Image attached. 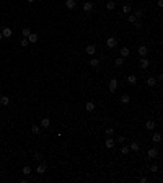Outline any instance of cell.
<instances>
[{"label": "cell", "mask_w": 163, "mask_h": 183, "mask_svg": "<svg viewBox=\"0 0 163 183\" xmlns=\"http://www.w3.org/2000/svg\"><path fill=\"white\" fill-rule=\"evenodd\" d=\"M75 5H77L75 0H65V7H67L69 10H73V8H75Z\"/></svg>", "instance_id": "8992f818"}, {"label": "cell", "mask_w": 163, "mask_h": 183, "mask_svg": "<svg viewBox=\"0 0 163 183\" xmlns=\"http://www.w3.org/2000/svg\"><path fill=\"white\" fill-rule=\"evenodd\" d=\"M121 101H122V103H124V105H127V103H129V101H130V97H129V95H127V93H124V95H122V97H121Z\"/></svg>", "instance_id": "d6986e66"}, {"label": "cell", "mask_w": 163, "mask_h": 183, "mask_svg": "<svg viewBox=\"0 0 163 183\" xmlns=\"http://www.w3.org/2000/svg\"><path fill=\"white\" fill-rule=\"evenodd\" d=\"M119 52H121V57H124V59H126L130 51H129V47H121V51H119Z\"/></svg>", "instance_id": "5bb4252c"}, {"label": "cell", "mask_w": 163, "mask_h": 183, "mask_svg": "<svg viewBox=\"0 0 163 183\" xmlns=\"http://www.w3.org/2000/svg\"><path fill=\"white\" fill-rule=\"evenodd\" d=\"M145 128L148 129V131H153V129H155V121H152V119H150V121H147Z\"/></svg>", "instance_id": "e0dca14e"}, {"label": "cell", "mask_w": 163, "mask_h": 183, "mask_svg": "<svg viewBox=\"0 0 163 183\" xmlns=\"http://www.w3.org/2000/svg\"><path fill=\"white\" fill-rule=\"evenodd\" d=\"M34 159H36V160H41V159H43V154L36 152V154H34Z\"/></svg>", "instance_id": "e575fe53"}, {"label": "cell", "mask_w": 163, "mask_h": 183, "mask_svg": "<svg viewBox=\"0 0 163 183\" xmlns=\"http://www.w3.org/2000/svg\"><path fill=\"white\" fill-rule=\"evenodd\" d=\"M85 110L88 111V113L95 111V103H93V101H87V105H85Z\"/></svg>", "instance_id": "52a82bcc"}, {"label": "cell", "mask_w": 163, "mask_h": 183, "mask_svg": "<svg viewBox=\"0 0 163 183\" xmlns=\"http://www.w3.org/2000/svg\"><path fill=\"white\" fill-rule=\"evenodd\" d=\"M150 170H152V172H158V165H152Z\"/></svg>", "instance_id": "d590c367"}, {"label": "cell", "mask_w": 163, "mask_h": 183, "mask_svg": "<svg viewBox=\"0 0 163 183\" xmlns=\"http://www.w3.org/2000/svg\"><path fill=\"white\" fill-rule=\"evenodd\" d=\"M152 141H153L155 144H160V142H162V134H160V132H153V136H152Z\"/></svg>", "instance_id": "5b68a950"}, {"label": "cell", "mask_w": 163, "mask_h": 183, "mask_svg": "<svg viewBox=\"0 0 163 183\" xmlns=\"http://www.w3.org/2000/svg\"><path fill=\"white\" fill-rule=\"evenodd\" d=\"M127 82L130 83V85H136V83H137V77L134 75V74H132V75H129V77H127Z\"/></svg>", "instance_id": "2e32d148"}, {"label": "cell", "mask_w": 163, "mask_h": 183, "mask_svg": "<svg viewBox=\"0 0 163 183\" xmlns=\"http://www.w3.org/2000/svg\"><path fill=\"white\" fill-rule=\"evenodd\" d=\"M26 39L29 41V43H36V41H38V34H36V33H29V36H28Z\"/></svg>", "instance_id": "4fadbf2b"}, {"label": "cell", "mask_w": 163, "mask_h": 183, "mask_svg": "<svg viewBox=\"0 0 163 183\" xmlns=\"http://www.w3.org/2000/svg\"><path fill=\"white\" fill-rule=\"evenodd\" d=\"M148 65H150V61L145 59V57H142V59H140V67H142V69H147Z\"/></svg>", "instance_id": "8fae6325"}, {"label": "cell", "mask_w": 163, "mask_h": 183, "mask_svg": "<svg viewBox=\"0 0 163 183\" xmlns=\"http://www.w3.org/2000/svg\"><path fill=\"white\" fill-rule=\"evenodd\" d=\"M31 132H33V134H39V132H41V129H39V126H36V124H34V126L31 128Z\"/></svg>", "instance_id": "4316f807"}, {"label": "cell", "mask_w": 163, "mask_h": 183, "mask_svg": "<svg viewBox=\"0 0 163 183\" xmlns=\"http://www.w3.org/2000/svg\"><path fill=\"white\" fill-rule=\"evenodd\" d=\"M147 154H148V157H150V159H155V157H158V150H157V149H148V152H147Z\"/></svg>", "instance_id": "ba28073f"}, {"label": "cell", "mask_w": 163, "mask_h": 183, "mask_svg": "<svg viewBox=\"0 0 163 183\" xmlns=\"http://www.w3.org/2000/svg\"><path fill=\"white\" fill-rule=\"evenodd\" d=\"M0 97H2V93H0Z\"/></svg>", "instance_id": "60d3db41"}, {"label": "cell", "mask_w": 163, "mask_h": 183, "mask_svg": "<svg viewBox=\"0 0 163 183\" xmlns=\"http://www.w3.org/2000/svg\"><path fill=\"white\" fill-rule=\"evenodd\" d=\"M28 3H33V2H36V0H26Z\"/></svg>", "instance_id": "f35d334b"}, {"label": "cell", "mask_w": 163, "mask_h": 183, "mask_svg": "<svg viewBox=\"0 0 163 183\" xmlns=\"http://www.w3.org/2000/svg\"><path fill=\"white\" fill-rule=\"evenodd\" d=\"M129 150H130V149H129V147H127V146H124V147H122V149H121V152H122L124 155H126V154H129Z\"/></svg>", "instance_id": "4dcf8cb0"}, {"label": "cell", "mask_w": 163, "mask_h": 183, "mask_svg": "<svg viewBox=\"0 0 163 183\" xmlns=\"http://www.w3.org/2000/svg\"><path fill=\"white\" fill-rule=\"evenodd\" d=\"M129 149H132V150H139V149H140V146H139V142H132V144H130V147H129Z\"/></svg>", "instance_id": "603a6c76"}, {"label": "cell", "mask_w": 163, "mask_h": 183, "mask_svg": "<svg viewBox=\"0 0 163 183\" xmlns=\"http://www.w3.org/2000/svg\"><path fill=\"white\" fill-rule=\"evenodd\" d=\"M116 90H118V80H116V79H111V80H109V92L114 93Z\"/></svg>", "instance_id": "7a4b0ae2"}, {"label": "cell", "mask_w": 163, "mask_h": 183, "mask_svg": "<svg viewBox=\"0 0 163 183\" xmlns=\"http://www.w3.org/2000/svg\"><path fill=\"white\" fill-rule=\"evenodd\" d=\"M142 15H144V13H142V10H137V11H136V15H134V17H136V18H140Z\"/></svg>", "instance_id": "836d02e7"}, {"label": "cell", "mask_w": 163, "mask_h": 183, "mask_svg": "<svg viewBox=\"0 0 163 183\" xmlns=\"http://www.w3.org/2000/svg\"><path fill=\"white\" fill-rule=\"evenodd\" d=\"M155 83H157V79H153V77H148V79H147V85H148V87H153Z\"/></svg>", "instance_id": "44dd1931"}, {"label": "cell", "mask_w": 163, "mask_h": 183, "mask_svg": "<svg viewBox=\"0 0 163 183\" xmlns=\"http://www.w3.org/2000/svg\"><path fill=\"white\" fill-rule=\"evenodd\" d=\"M85 51H87V54H88V56H93L95 52H96V46H95V44H88Z\"/></svg>", "instance_id": "3957f363"}, {"label": "cell", "mask_w": 163, "mask_h": 183, "mask_svg": "<svg viewBox=\"0 0 163 183\" xmlns=\"http://www.w3.org/2000/svg\"><path fill=\"white\" fill-rule=\"evenodd\" d=\"M113 132H114V129H113V128H108V129H106V136H113Z\"/></svg>", "instance_id": "1f68e13d"}, {"label": "cell", "mask_w": 163, "mask_h": 183, "mask_svg": "<svg viewBox=\"0 0 163 183\" xmlns=\"http://www.w3.org/2000/svg\"><path fill=\"white\" fill-rule=\"evenodd\" d=\"M91 10H93V3H91V2H85V3H83V11L90 13Z\"/></svg>", "instance_id": "277c9868"}, {"label": "cell", "mask_w": 163, "mask_h": 183, "mask_svg": "<svg viewBox=\"0 0 163 183\" xmlns=\"http://www.w3.org/2000/svg\"><path fill=\"white\" fill-rule=\"evenodd\" d=\"M130 5H124V7H122V13H130Z\"/></svg>", "instance_id": "f1b7e54d"}, {"label": "cell", "mask_w": 163, "mask_h": 183, "mask_svg": "<svg viewBox=\"0 0 163 183\" xmlns=\"http://www.w3.org/2000/svg\"><path fill=\"white\" fill-rule=\"evenodd\" d=\"M147 52H148V51H147V47H145V46H139V56H140V57H145V56H147Z\"/></svg>", "instance_id": "30bf717a"}, {"label": "cell", "mask_w": 163, "mask_h": 183, "mask_svg": "<svg viewBox=\"0 0 163 183\" xmlns=\"http://www.w3.org/2000/svg\"><path fill=\"white\" fill-rule=\"evenodd\" d=\"M49 124H51L49 118H43V119H41V126H43L44 129H47V128H49Z\"/></svg>", "instance_id": "9a60e30c"}, {"label": "cell", "mask_w": 163, "mask_h": 183, "mask_svg": "<svg viewBox=\"0 0 163 183\" xmlns=\"http://www.w3.org/2000/svg\"><path fill=\"white\" fill-rule=\"evenodd\" d=\"M29 33H31L29 28H23V38H28V36H29Z\"/></svg>", "instance_id": "83f0119b"}, {"label": "cell", "mask_w": 163, "mask_h": 183, "mask_svg": "<svg viewBox=\"0 0 163 183\" xmlns=\"http://www.w3.org/2000/svg\"><path fill=\"white\" fill-rule=\"evenodd\" d=\"M98 64H100V61H98V59H91V61H90V65L93 67V69H96V67H98Z\"/></svg>", "instance_id": "7402d4cb"}, {"label": "cell", "mask_w": 163, "mask_h": 183, "mask_svg": "<svg viewBox=\"0 0 163 183\" xmlns=\"http://www.w3.org/2000/svg\"><path fill=\"white\" fill-rule=\"evenodd\" d=\"M114 7H116V2L114 0H109L108 3H106V8L108 10H114Z\"/></svg>", "instance_id": "ffe728a7"}, {"label": "cell", "mask_w": 163, "mask_h": 183, "mask_svg": "<svg viewBox=\"0 0 163 183\" xmlns=\"http://www.w3.org/2000/svg\"><path fill=\"white\" fill-rule=\"evenodd\" d=\"M2 39H3V34H2V33H0V41H2Z\"/></svg>", "instance_id": "ab89813d"}, {"label": "cell", "mask_w": 163, "mask_h": 183, "mask_svg": "<svg viewBox=\"0 0 163 183\" xmlns=\"http://www.w3.org/2000/svg\"><path fill=\"white\" fill-rule=\"evenodd\" d=\"M2 34H3V38H10V36H11V29H10L8 26H7V28H3Z\"/></svg>", "instance_id": "ac0fdd59"}, {"label": "cell", "mask_w": 163, "mask_h": 183, "mask_svg": "<svg viewBox=\"0 0 163 183\" xmlns=\"http://www.w3.org/2000/svg\"><path fill=\"white\" fill-rule=\"evenodd\" d=\"M20 44L23 46V47H26V46H28V44H29V41H28L26 38H23V39H21V41H20Z\"/></svg>", "instance_id": "f546056e"}, {"label": "cell", "mask_w": 163, "mask_h": 183, "mask_svg": "<svg viewBox=\"0 0 163 183\" xmlns=\"http://www.w3.org/2000/svg\"><path fill=\"white\" fill-rule=\"evenodd\" d=\"M23 173H25V175L31 173V167H29V165H25V167H23Z\"/></svg>", "instance_id": "d4e9b609"}, {"label": "cell", "mask_w": 163, "mask_h": 183, "mask_svg": "<svg viewBox=\"0 0 163 183\" xmlns=\"http://www.w3.org/2000/svg\"><path fill=\"white\" fill-rule=\"evenodd\" d=\"M104 146L108 147V149H113V147H114V139H113V137L109 136L108 139H106V144H104Z\"/></svg>", "instance_id": "7c38bea8"}, {"label": "cell", "mask_w": 163, "mask_h": 183, "mask_svg": "<svg viewBox=\"0 0 163 183\" xmlns=\"http://www.w3.org/2000/svg\"><path fill=\"white\" fill-rule=\"evenodd\" d=\"M127 20H129L130 23H136V21H137V18L134 17V15H129V18H127Z\"/></svg>", "instance_id": "d6a6232c"}, {"label": "cell", "mask_w": 163, "mask_h": 183, "mask_svg": "<svg viewBox=\"0 0 163 183\" xmlns=\"http://www.w3.org/2000/svg\"><path fill=\"white\" fill-rule=\"evenodd\" d=\"M158 7H163V0H158Z\"/></svg>", "instance_id": "74e56055"}, {"label": "cell", "mask_w": 163, "mask_h": 183, "mask_svg": "<svg viewBox=\"0 0 163 183\" xmlns=\"http://www.w3.org/2000/svg\"><path fill=\"white\" fill-rule=\"evenodd\" d=\"M114 62H116V65H118V67H121V65L124 64V57H118Z\"/></svg>", "instance_id": "484cf974"}, {"label": "cell", "mask_w": 163, "mask_h": 183, "mask_svg": "<svg viewBox=\"0 0 163 183\" xmlns=\"http://www.w3.org/2000/svg\"><path fill=\"white\" fill-rule=\"evenodd\" d=\"M106 46H108L109 49H114V47H116V46H118V39H116V38H108V39H106Z\"/></svg>", "instance_id": "6da1fadb"}, {"label": "cell", "mask_w": 163, "mask_h": 183, "mask_svg": "<svg viewBox=\"0 0 163 183\" xmlns=\"http://www.w3.org/2000/svg\"><path fill=\"white\" fill-rule=\"evenodd\" d=\"M124 141H126V139H124V136H119L118 137V142H124Z\"/></svg>", "instance_id": "8d00e7d4"}, {"label": "cell", "mask_w": 163, "mask_h": 183, "mask_svg": "<svg viewBox=\"0 0 163 183\" xmlns=\"http://www.w3.org/2000/svg\"><path fill=\"white\" fill-rule=\"evenodd\" d=\"M8 101H10L8 97H0V103L2 105H8Z\"/></svg>", "instance_id": "cb8c5ba5"}, {"label": "cell", "mask_w": 163, "mask_h": 183, "mask_svg": "<svg viewBox=\"0 0 163 183\" xmlns=\"http://www.w3.org/2000/svg\"><path fill=\"white\" fill-rule=\"evenodd\" d=\"M46 170H47V165H46V164H41V165H39V167H38V168H36V172H38V173H39V175L46 173Z\"/></svg>", "instance_id": "9c48e42d"}]
</instances>
